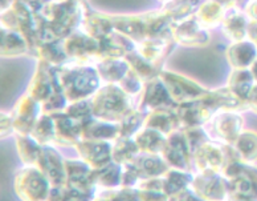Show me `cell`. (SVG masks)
<instances>
[{
  "mask_svg": "<svg viewBox=\"0 0 257 201\" xmlns=\"http://www.w3.org/2000/svg\"><path fill=\"white\" fill-rule=\"evenodd\" d=\"M115 32L123 35L136 44L169 34L173 20L163 10L134 16H111Z\"/></svg>",
  "mask_w": 257,
  "mask_h": 201,
  "instance_id": "1",
  "label": "cell"
},
{
  "mask_svg": "<svg viewBox=\"0 0 257 201\" xmlns=\"http://www.w3.org/2000/svg\"><path fill=\"white\" fill-rule=\"evenodd\" d=\"M57 78H59L60 86L68 101H80L86 100L93 93L101 88L99 83L102 82L99 78L97 68L89 65V64L68 63L56 67Z\"/></svg>",
  "mask_w": 257,
  "mask_h": 201,
  "instance_id": "2",
  "label": "cell"
},
{
  "mask_svg": "<svg viewBox=\"0 0 257 201\" xmlns=\"http://www.w3.org/2000/svg\"><path fill=\"white\" fill-rule=\"evenodd\" d=\"M93 115L103 121H121L123 116L134 109L132 97L118 84H105L101 87L92 99Z\"/></svg>",
  "mask_w": 257,
  "mask_h": 201,
  "instance_id": "3",
  "label": "cell"
},
{
  "mask_svg": "<svg viewBox=\"0 0 257 201\" xmlns=\"http://www.w3.org/2000/svg\"><path fill=\"white\" fill-rule=\"evenodd\" d=\"M192 156L199 171L213 173L223 172L229 164L240 161L233 147L227 144L221 146L219 143L213 142H207L206 144H203Z\"/></svg>",
  "mask_w": 257,
  "mask_h": 201,
  "instance_id": "4",
  "label": "cell"
},
{
  "mask_svg": "<svg viewBox=\"0 0 257 201\" xmlns=\"http://www.w3.org/2000/svg\"><path fill=\"white\" fill-rule=\"evenodd\" d=\"M51 181L39 167L30 165L18 172L15 188L24 201H48L51 196Z\"/></svg>",
  "mask_w": 257,
  "mask_h": 201,
  "instance_id": "5",
  "label": "cell"
},
{
  "mask_svg": "<svg viewBox=\"0 0 257 201\" xmlns=\"http://www.w3.org/2000/svg\"><path fill=\"white\" fill-rule=\"evenodd\" d=\"M159 79L163 82L170 96L173 97V100L178 105L203 100L209 92L208 90L203 88L200 84L195 83L191 79L179 74H174V72L161 71Z\"/></svg>",
  "mask_w": 257,
  "mask_h": 201,
  "instance_id": "6",
  "label": "cell"
},
{
  "mask_svg": "<svg viewBox=\"0 0 257 201\" xmlns=\"http://www.w3.org/2000/svg\"><path fill=\"white\" fill-rule=\"evenodd\" d=\"M63 45L72 63L89 64L90 61H96L98 64L102 60L99 40L89 36L84 31L78 30L73 32L63 41Z\"/></svg>",
  "mask_w": 257,
  "mask_h": 201,
  "instance_id": "7",
  "label": "cell"
},
{
  "mask_svg": "<svg viewBox=\"0 0 257 201\" xmlns=\"http://www.w3.org/2000/svg\"><path fill=\"white\" fill-rule=\"evenodd\" d=\"M175 43L187 47H203L209 43L208 30L202 26L195 15L174 22L170 27Z\"/></svg>",
  "mask_w": 257,
  "mask_h": 201,
  "instance_id": "8",
  "label": "cell"
},
{
  "mask_svg": "<svg viewBox=\"0 0 257 201\" xmlns=\"http://www.w3.org/2000/svg\"><path fill=\"white\" fill-rule=\"evenodd\" d=\"M192 192L204 201H224L229 196V186L225 177L213 172H200L192 179Z\"/></svg>",
  "mask_w": 257,
  "mask_h": 201,
  "instance_id": "9",
  "label": "cell"
},
{
  "mask_svg": "<svg viewBox=\"0 0 257 201\" xmlns=\"http://www.w3.org/2000/svg\"><path fill=\"white\" fill-rule=\"evenodd\" d=\"M177 107L178 104L170 96L169 91L159 76L145 83L138 111L153 112L158 109H175Z\"/></svg>",
  "mask_w": 257,
  "mask_h": 201,
  "instance_id": "10",
  "label": "cell"
},
{
  "mask_svg": "<svg viewBox=\"0 0 257 201\" xmlns=\"http://www.w3.org/2000/svg\"><path fill=\"white\" fill-rule=\"evenodd\" d=\"M41 104L31 97L28 93L18 101L12 112L14 129L19 135H31L37 120L40 119Z\"/></svg>",
  "mask_w": 257,
  "mask_h": 201,
  "instance_id": "11",
  "label": "cell"
},
{
  "mask_svg": "<svg viewBox=\"0 0 257 201\" xmlns=\"http://www.w3.org/2000/svg\"><path fill=\"white\" fill-rule=\"evenodd\" d=\"M77 151L82 161H85L93 171H98L110 164L111 146L107 142H94V140H85L77 144Z\"/></svg>",
  "mask_w": 257,
  "mask_h": 201,
  "instance_id": "12",
  "label": "cell"
},
{
  "mask_svg": "<svg viewBox=\"0 0 257 201\" xmlns=\"http://www.w3.org/2000/svg\"><path fill=\"white\" fill-rule=\"evenodd\" d=\"M212 129L225 144H232L242 132V117L237 112H216L212 116Z\"/></svg>",
  "mask_w": 257,
  "mask_h": 201,
  "instance_id": "13",
  "label": "cell"
},
{
  "mask_svg": "<svg viewBox=\"0 0 257 201\" xmlns=\"http://www.w3.org/2000/svg\"><path fill=\"white\" fill-rule=\"evenodd\" d=\"M179 128L190 129V128L203 127L212 119L213 112L204 104V101H194L180 104L175 108Z\"/></svg>",
  "mask_w": 257,
  "mask_h": 201,
  "instance_id": "14",
  "label": "cell"
},
{
  "mask_svg": "<svg viewBox=\"0 0 257 201\" xmlns=\"http://www.w3.org/2000/svg\"><path fill=\"white\" fill-rule=\"evenodd\" d=\"M37 167L44 172V175L48 177L52 185H55L56 188L66 183L65 161L61 160L59 153L52 147H43V153Z\"/></svg>",
  "mask_w": 257,
  "mask_h": 201,
  "instance_id": "15",
  "label": "cell"
},
{
  "mask_svg": "<svg viewBox=\"0 0 257 201\" xmlns=\"http://www.w3.org/2000/svg\"><path fill=\"white\" fill-rule=\"evenodd\" d=\"M174 44H175V41H174L171 31H170L169 34L163 35V36L154 37V39H149V40H145L142 43H138V44H136V51L141 56H144L146 60L158 65L159 61H162L166 56L169 55Z\"/></svg>",
  "mask_w": 257,
  "mask_h": 201,
  "instance_id": "16",
  "label": "cell"
},
{
  "mask_svg": "<svg viewBox=\"0 0 257 201\" xmlns=\"http://www.w3.org/2000/svg\"><path fill=\"white\" fill-rule=\"evenodd\" d=\"M203 101L212 112H237L249 108L248 103L240 100L228 87L221 90L209 91Z\"/></svg>",
  "mask_w": 257,
  "mask_h": 201,
  "instance_id": "17",
  "label": "cell"
},
{
  "mask_svg": "<svg viewBox=\"0 0 257 201\" xmlns=\"http://www.w3.org/2000/svg\"><path fill=\"white\" fill-rule=\"evenodd\" d=\"M55 119L56 139L55 142L68 146V144H76L80 143L82 138V123L72 119L66 115H52Z\"/></svg>",
  "mask_w": 257,
  "mask_h": 201,
  "instance_id": "18",
  "label": "cell"
},
{
  "mask_svg": "<svg viewBox=\"0 0 257 201\" xmlns=\"http://www.w3.org/2000/svg\"><path fill=\"white\" fill-rule=\"evenodd\" d=\"M80 30L97 40H103L115 32L111 16L97 14V12H89L85 16Z\"/></svg>",
  "mask_w": 257,
  "mask_h": 201,
  "instance_id": "19",
  "label": "cell"
},
{
  "mask_svg": "<svg viewBox=\"0 0 257 201\" xmlns=\"http://www.w3.org/2000/svg\"><path fill=\"white\" fill-rule=\"evenodd\" d=\"M82 138L94 142H107L119 138V129L117 124L93 117L82 124Z\"/></svg>",
  "mask_w": 257,
  "mask_h": 201,
  "instance_id": "20",
  "label": "cell"
},
{
  "mask_svg": "<svg viewBox=\"0 0 257 201\" xmlns=\"http://www.w3.org/2000/svg\"><path fill=\"white\" fill-rule=\"evenodd\" d=\"M96 68L101 80L106 84H119L125 79L126 75L130 72V65L125 60V57L102 59L97 64Z\"/></svg>",
  "mask_w": 257,
  "mask_h": 201,
  "instance_id": "21",
  "label": "cell"
},
{
  "mask_svg": "<svg viewBox=\"0 0 257 201\" xmlns=\"http://www.w3.org/2000/svg\"><path fill=\"white\" fill-rule=\"evenodd\" d=\"M144 127L153 128V129L169 136L173 132H175L177 128H179L175 109L174 111H171V109H158V111L150 112L145 117Z\"/></svg>",
  "mask_w": 257,
  "mask_h": 201,
  "instance_id": "22",
  "label": "cell"
},
{
  "mask_svg": "<svg viewBox=\"0 0 257 201\" xmlns=\"http://www.w3.org/2000/svg\"><path fill=\"white\" fill-rule=\"evenodd\" d=\"M227 60L235 70H245L256 60V48L248 41H237L227 49Z\"/></svg>",
  "mask_w": 257,
  "mask_h": 201,
  "instance_id": "23",
  "label": "cell"
},
{
  "mask_svg": "<svg viewBox=\"0 0 257 201\" xmlns=\"http://www.w3.org/2000/svg\"><path fill=\"white\" fill-rule=\"evenodd\" d=\"M133 139L136 140L140 151H142L145 153H149V155H158V153H162V151H163V148L166 146V143H167L166 135L153 129V128L147 127H142V129Z\"/></svg>",
  "mask_w": 257,
  "mask_h": 201,
  "instance_id": "24",
  "label": "cell"
},
{
  "mask_svg": "<svg viewBox=\"0 0 257 201\" xmlns=\"http://www.w3.org/2000/svg\"><path fill=\"white\" fill-rule=\"evenodd\" d=\"M136 167L138 168L142 180L145 179H158L169 171V165L158 155H149L137 159L134 161Z\"/></svg>",
  "mask_w": 257,
  "mask_h": 201,
  "instance_id": "25",
  "label": "cell"
},
{
  "mask_svg": "<svg viewBox=\"0 0 257 201\" xmlns=\"http://www.w3.org/2000/svg\"><path fill=\"white\" fill-rule=\"evenodd\" d=\"M36 55L39 61L48 64L51 67H61L69 60L64 49L63 41H52V43L40 44L36 49Z\"/></svg>",
  "mask_w": 257,
  "mask_h": 201,
  "instance_id": "26",
  "label": "cell"
},
{
  "mask_svg": "<svg viewBox=\"0 0 257 201\" xmlns=\"http://www.w3.org/2000/svg\"><path fill=\"white\" fill-rule=\"evenodd\" d=\"M233 149L241 163L249 164L257 160V133L253 130H244L233 143Z\"/></svg>",
  "mask_w": 257,
  "mask_h": 201,
  "instance_id": "27",
  "label": "cell"
},
{
  "mask_svg": "<svg viewBox=\"0 0 257 201\" xmlns=\"http://www.w3.org/2000/svg\"><path fill=\"white\" fill-rule=\"evenodd\" d=\"M125 60L130 65V70H132L134 74L138 76V78L142 80V82H149V80H153V79L158 78L159 76V70L158 67L153 64L151 61L146 60L144 56H141L140 53L137 52L136 49L134 51H130V52L126 53Z\"/></svg>",
  "mask_w": 257,
  "mask_h": 201,
  "instance_id": "28",
  "label": "cell"
},
{
  "mask_svg": "<svg viewBox=\"0 0 257 201\" xmlns=\"http://www.w3.org/2000/svg\"><path fill=\"white\" fill-rule=\"evenodd\" d=\"M254 78L248 70H235L228 80V88L239 97L240 100H248L250 92L253 90Z\"/></svg>",
  "mask_w": 257,
  "mask_h": 201,
  "instance_id": "29",
  "label": "cell"
},
{
  "mask_svg": "<svg viewBox=\"0 0 257 201\" xmlns=\"http://www.w3.org/2000/svg\"><path fill=\"white\" fill-rule=\"evenodd\" d=\"M140 152V148L137 146L134 139L118 138L111 146V156L115 164H132L137 159V155Z\"/></svg>",
  "mask_w": 257,
  "mask_h": 201,
  "instance_id": "30",
  "label": "cell"
},
{
  "mask_svg": "<svg viewBox=\"0 0 257 201\" xmlns=\"http://www.w3.org/2000/svg\"><path fill=\"white\" fill-rule=\"evenodd\" d=\"M221 26H223L224 34L229 39L235 40L236 43L241 41L245 36L246 20L239 11H236L235 8H229L228 11H225Z\"/></svg>",
  "mask_w": 257,
  "mask_h": 201,
  "instance_id": "31",
  "label": "cell"
},
{
  "mask_svg": "<svg viewBox=\"0 0 257 201\" xmlns=\"http://www.w3.org/2000/svg\"><path fill=\"white\" fill-rule=\"evenodd\" d=\"M225 15V8H223L220 4L215 3L212 0H207L198 8L195 16L202 23V26L207 30L213 28L223 23V19Z\"/></svg>",
  "mask_w": 257,
  "mask_h": 201,
  "instance_id": "32",
  "label": "cell"
},
{
  "mask_svg": "<svg viewBox=\"0 0 257 201\" xmlns=\"http://www.w3.org/2000/svg\"><path fill=\"white\" fill-rule=\"evenodd\" d=\"M30 49L26 37L20 32L2 28V55L18 56L26 53Z\"/></svg>",
  "mask_w": 257,
  "mask_h": 201,
  "instance_id": "33",
  "label": "cell"
},
{
  "mask_svg": "<svg viewBox=\"0 0 257 201\" xmlns=\"http://www.w3.org/2000/svg\"><path fill=\"white\" fill-rule=\"evenodd\" d=\"M16 143H18V151L22 160L26 164L37 167L41 153H43L41 144H39L30 135H18Z\"/></svg>",
  "mask_w": 257,
  "mask_h": 201,
  "instance_id": "34",
  "label": "cell"
},
{
  "mask_svg": "<svg viewBox=\"0 0 257 201\" xmlns=\"http://www.w3.org/2000/svg\"><path fill=\"white\" fill-rule=\"evenodd\" d=\"M166 193L169 196H177L187 189L188 185L192 183V177L186 173V171L179 169H169L162 176Z\"/></svg>",
  "mask_w": 257,
  "mask_h": 201,
  "instance_id": "35",
  "label": "cell"
},
{
  "mask_svg": "<svg viewBox=\"0 0 257 201\" xmlns=\"http://www.w3.org/2000/svg\"><path fill=\"white\" fill-rule=\"evenodd\" d=\"M35 140L39 144H49L51 142H55L56 139V127H55V119L52 115H41L40 119L37 120L36 125L33 127L31 132Z\"/></svg>",
  "mask_w": 257,
  "mask_h": 201,
  "instance_id": "36",
  "label": "cell"
},
{
  "mask_svg": "<svg viewBox=\"0 0 257 201\" xmlns=\"http://www.w3.org/2000/svg\"><path fill=\"white\" fill-rule=\"evenodd\" d=\"M121 175L122 165L119 164H109L107 167L93 171V181L94 184L103 188H114V186H121Z\"/></svg>",
  "mask_w": 257,
  "mask_h": 201,
  "instance_id": "37",
  "label": "cell"
},
{
  "mask_svg": "<svg viewBox=\"0 0 257 201\" xmlns=\"http://www.w3.org/2000/svg\"><path fill=\"white\" fill-rule=\"evenodd\" d=\"M202 0H173L170 3H166L163 11L171 18L173 22H178L184 18L191 16V12L195 8L202 6Z\"/></svg>",
  "mask_w": 257,
  "mask_h": 201,
  "instance_id": "38",
  "label": "cell"
},
{
  "mask_svg": "<svg viewBox=\"0 0 257 201\" xmlns=\"http://www.w3.org/2000/svg\"><path fill=\"white\" fill-rule=\"evenodd\" d=\"M145 117L142 116V112L138 109H132L127 112L123 119L118 123V129H119V138H134L144 127Z\"/></svg>",
  "mask_w": 257,
  "mask_h": 201,
  "instance_id": "39",
  "label": "cell"
},
{
  "mask_svg": "<svg viewBox=\"0 0 257 201\" xmlns=\"http://www.w3.org/2000/svg\"><path fill=\"white\" fill-rule=\"evenodd\" d=\"M66 115L72 117V119L77 120L80 123H86L88 120L93 119V107L92 103L88 100H80L73 101L72 104H69L65 109Z\"/></svg>",
  "mask_w": 257,
  "mask_h": 201,
  "instance_id": "40",
  "label": "cell"
},
{
  "mask_svg": "<svg viewBox=\"0 0 257 201\" xmlns=\"http://www.w3.org/2000/svg\"><path fill=\"white\" fill-rule=\"evenodd\" d=\"M118 86L121 87L122 90L125 91L126 93H128V95H136V93L142 92L145 84L144 82L130 70V72L126 75L125 79H123Z\"/></svg>",
  "mask_w": 257,
  "mask_h": 201,
  "instance_id": "41",
  "label": "cell"
},
{
  "mask_svg": "<svg viewBox=\"0 0 257 201\" xmlns=\"http://www.w3.org/2000/svg\"><path fill=\"white\" fill-rule=\"evenodd\" d=\"M110 201H141L137 189L132 188H122L121 190L114 192L113 196L109 198Z\"/></svg>",
  "mask_w": 257,
  "mask_h": 201,
  "instance_id": "42",
  "label": "cell"
},
{
  "mask_svg": "<svg viewBox=\"0 0 257 201\" xmlns=\"http://www.w3.org/2000/svg\"><path fill=\"white\" fill-rule=\"evenodd\" d=\"M175 197V201H202V198H199L196 194L190 189H186L182 193L174 196Z\"/></svg>",
  "mask_w": 257,
  "mask_h": 201,
  "instance_id": "43",
  "label": "cell"
},
{
  "mask_svg": "<svg viewBox=\"0 0 257 201\" xmlns=\"http://www.w3.org/2000/svg\"><path fill=\"white\" fill-rule=\"evenodd\" d=\"M246 103H248V107H249L254 113H257V86L253 87V90H252V92H250Z\"/></svg>",
  "mask_w": 257,
  "mask_h": 201,
  "instance_id": "44",
  "label": "cell"
},
{
  "mask_svg": "<svg viewBox=\"0 0 257 201\" xmlns=\"http://www.w3.org/2000/svg\"><path fill=\"white\" fill-rule=\"evenodd\" d=\"M212 2L220 4L221 7L225 8V10H229V8H233L236 0H212Z\"/></svg>",
  "mask_w": 257,
  "mask_h": 201,
  "instance_id": "45",
  "label": "cell"
},
{
  "mask_svg": "<svg viewBox=\"0 0 257 201\" xmlns=\"http://www.w3.org/2000/svg\"><path fill=\"white\" fill-rule=\"evenodd\" d=\"M252 75H253L254 80H257V59L254 60V63L252 64V70H250Z\"/></svg>",
  "mask_w": 257,
  "mask_h": 201,
  "instance_id": "46",
  "label": "cell"
},
{
  "mask_svg": "<svg viewBox=\"0 0 257 201\" xmlns=\"http://www.w3.org/2000/svg\"><path fill=\"white\" fill-rule=\"evenodd\" d=\"M161 2H163V3H170V2H173V0H161Z\"/></svg>",
  "mask_w": 257,
  "mask_h": 201,
  "instance_id": "47",
  "label": "cell"
},
{
  "mask_svg": "<svg viewBox=\"0 0 257 201\" xmlns=\"http://www.w3.org/2000/svg\"><path fill=\"white\" fill-rule=\"evenodd\" d=\"M94 201H110V200H103V198H101V200H94Z\"/></svg>",
  "mask_w": 257,
  "mask_h": 201,
  "instance_id": "48",
  "label": "cell"
}]
</instances>
